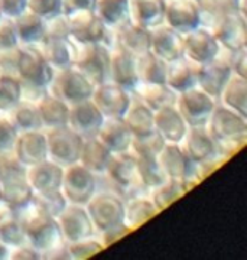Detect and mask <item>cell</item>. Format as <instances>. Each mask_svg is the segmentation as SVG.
Listing matches in <instances>:
<instances>
[{"instance_id": "6da1fadb", "label": "cell", "mask_w": 247, "mask_h": 260, "mask_svg": "<svg viewBox=\"0 0 247 260\" xmlns=\"http://www.w3.org/2000/svg\"><path fill=\"white\" fill-rule=\"evenodd\" d=\"M221 155L231 158L247 143V117L217 103L205 124Z\"/></svg>"}, {"instance_id": "7a4b0ae2", "label": "cell", "mask_w": 247, "mask_h": 260, "mask_svg": "<svg viewBox=\"0 0 247 260\" xmlns=\"http://www.w3.org/2000/svg\"><path fill=\"white\" fill-rule=\"evenodd\" d=\"M18 217L22 224L26 240L41 251L42 259L46 253L54 250L55 247L64 244L56 218L45 213L34 201L18 211Z\"/></svg>"}, {"instance_id": "3957f363", "label": "cell", "mask_w": 247, "mask_h": 260, "mask_svg": "<svg viewBox=\"0 0 247 260\" xmlns=\"http://www.w3.org/2000/svg\"><path fill=\"white\" fill-rule=\"evenodd\" d=\"M96 84L85 74H82L74 65L55 70L51 81L48 84V91L68 103L70 106L82 100L91 99Z\"/></svg>"}, {"instance_id": "277c9868", "label": "cell", "mask_w": 247, "mask_h": 260, "mask_svg": "<svg viewBox=\"0 0 247 260\" xmlns=\"http://www.w3.org/2000/svg\"><path fill=\"white\" fill-rule=\"evenodd\" d=\"M96 232L123 223L125 197L109 188H99L85 204Z\"/></svg>"}, {"instance_id": "5b68a950", "label": "cell", "mask_w": 247, "mask_h": 260, "mask_svg": "<svg viewBox=\"0 0 247 260\" xmlns=\"http://www.w3.org/2000/svg\"><path fill=\"white\" fill-rule=\"evenodd\" d=\"M94 84L109 80L110 47L103 42L80 44L74 41V62Z\"/></svg>"}, {"instance_id": "8992f818", "label": "cell", "mask_w": 247, "mask_h": 260, "mask_svg": "<svg viewBox=\"0 0 247 260\" xmlns=\"http://www.w3.org/2000/svg\"><path fill=\"white\" fill-rule=\"evenodd\" d=\"M100 177L109 182L111 189L120 192L125 198L137 191H145L139 184L136 156L130 150L111 153L107 168Z\"/></svg>"}, {"instance_id": "52a82bcc", "label": "cell", "mask_w": 247, "mask_h": 260, "mask_svg": "<svg viewBox=\"0 0 247 260\" xmlns=\"http://www.w3.org/2000/svg\"><path fill=\"white\" fill-rule=\"evenodd\" d=\"M99 189V175L92 174L80 162L64 168L61 191L68 203L85 205Z\"/></svg>"}, {"instance_id": "ba28073f", "label": "cell", "mask_w": 247, "mask_h": 260, "mask_svg": "<svg viewBox=\"0 0 247 260\" xmlns=\"http://www.w3.org/2000/svg\"><path fill=\"white\" fill-rule=\"evenodd\" d=\"M48 145V158L61 167H68L78 162L82 138L77 135L68 124L44 129Z\"/></svg>"}, {"instance_id": "9c48e42d", "label": "cell", "mask_w": 247, "mask_h": 260, "mask_svg": "<svg viewBox=\"0 0 247 260\" xmlns=\"http://www.w3.org/2000/svg\"><path fill=\"white\" fill-rule=\"evenodd\" d=\"M70 25V37L75 42L90 44L103 42L111 47V29L101 20L94 9L77 10L67 15Z\"/></svg>"}, {"instance_id": "30bf717a", "label": "cell", "mask_w": 247, "mask_h": 260, "mask_svg": "<svg viewBox=\"0 0 247 260\" xmlns=\"http://www.w3.org/2000/svg\"><path fill=\"white\" fill-rule=\"evenodd\" d=\"M175 106L188 126H205L217 106V100L194 85L182 93H178Z\"/></svg>"}, {"instance_id": "8fae6325", "label": "cell", "mask_w": 247, "mask_h": 260, "mask_svg": "<svg viewBox=\"0 0 247 260\" xmlns=\"http://www.w3.org/2000/svg\"><path fill=\"white\" fill-rule=\"evenodd\" d=\"M52 75L54 68L46 62L38 47L20 45L16 73L20 83L35 87H48Z\"/></svg>"}, {"instance_id": "7c38bea8", "label": "cell", "mask_w": 247, "mask_h": 260, "mask_svg": "<svg viewBox=\"0 0 247 260\" xmlns=\"http://www.w3.org/2000/svg\"><path fill=\"white\" fill-rule=\"evenodd\" d=\"M91 100L104 117H121L132 102V91L119 84L106 80L96 84Z\"/></svg>"}, {"instance_id": "4fadbf2b", "label": "cell", "mask_w": 247, "mask_h": 260, "mask_svg": "<svg viewBox=\"0 0 247 260\" xmlns=\"http://www.w3.org/2000/svg\"><path fill=\"white\" fill-rule=\"evenodd\" d=\"M56 223L65 243L75 242L97 233L90 214L82 204L68 203L56 217Z\"/></svg>"}, {"instance_id": "5bb4252c", "label": "cell", "mask_w": 247, "mask_h": 260, "mask_svg": "<svg viewBox=\"0 0 247 260\" xmlns=\"http://www.w3.org/2000/svg\"><path fill=\"white\" fill-rule=\"evenodd\" d=\"M220 44L215 37L204 26H197L182 34V55L194 64H204L219 55Z\"/></svg>"}, {"instance_id": "9a60e30c", "label": "cell", "mask_w": 247, "mask_h": 260, "mask_svg": "<svg viewBox=\"0 0 247 260\" xmlns=\"http://www.w3.org/2000/svg\"><path fill=\"white\" fill-rule=\"evenodd\" d=\"M215 37L220 47L224 49H237L247 47V18L238 12H233L219 19L208 28Z\"/></svg>"}, {"instance_id": "2e32d148", "label": "cell", "mask_w": 247, "mask_h": 260, "mask_svg": "<svg viewBox=\"0 0 247 260\" xmlns=\"http://www.w3.org/2000/svg\"><path fill=\"white\" fill-rule=\"evenodd\" d=\"M164 23L187 34L201 25L198 0H164Z\"/></svg>"}, {"instance_id": "e0dca14e", "label": "cell", "mask_w": 247, "mask_h": 260, "mask_svg": "<svg viewBox=\"0 0 247 260\" xmlns=\"http://www.w3.org/2000/svg\"><path fill=\"white\" fill-rule=\"evenodd\" d=\"M104 120L103 113L94 104L91 99L82 100L70 106L68 126L80 135L82 139L97 136Z\"/></svg>"}, {"instance_id": "ac0fdd59", "label": "cell", "mask_w": 247, "mask_h": 260, "mask_svg": "<svg viewBox=\"0 0 247 260\" xmlns=\"http://www.w3.org/2000/svg\"><path fill=\"white\" fill-rule=\"evenodd\" d=\"M231 74L229 64L226 62L224 56L221 54L220 48L219 55L212 58L208 62L197 64V87H200L202 91L210 94L217 100L223 85L226 84L227 78Z\"/></svg>"}, {"instance_id": "d6986e66", "label": "cell", "mask_w": 247, "mask_h": 260, "mask_svg": "<svg viewBox=\"0 0 247 260\" xmlns=\"http://www.w3.org/2000/svg\"><path fill=\"white\" fill-rule=\"evenodd\" d=\"M179 146L194 164H200L219 155V148L205 126H188Z\"/></svg>"}, {"instance_id": "ffe728a7", "label": "cell", "mask_w": 247, "mask_h": 260, "mask_svg": "<svg viewBox=\"0 0 247 260\" xmlns=\"http://www.w3.org/2000/svg\"><path fill=\"white\" fill-rule=\"evenodd\" d=\"M64 167L51 159H44L38 164L26 167V179L34 194L61 189Z\"/></svg>"}, {"instance_id": "44dd1931", "label": "cell", "mask_w": 247, "mask_h": 260, "mask_svg": "<svg viewBox=\"0 0 247 260\" xmlns=\"http://www.w3.org/2000/svg\"><path fill=\"white\" fill-rule=\"evenodd\" d=\"M158 160L166 178L183 181L190 177H198L195 172V164L183 152L179 143H166L159 153Z\"/></svg>"}, {"instance_id": "7402d4cb", "label": "cell", "mask_w": 247, "mask_h": 260, "mask_svg": "<svg viewBox=\"0 0 247 260\" xmlns=\"http://www.w3.org/2000/svg\"><path fill=\"white\" fill-rule=\"evenodd\" d=\"M13 155L23 167H30L48 159V145L44 129L20 132L13 149Z\"/></svg>"}, {"instance_id": "603a6c76", "label": "cell", "mask_w": 247, "mask_h": 260, "mask_svg": "<svg viewBox=\"0 0 247 260\" xmlns=\"http://www.w3.org/2000/svg\"><path fill=\"white\" fill-rule=\"evenodd\" d=\"M116 45L130 52L132 55H142L150 48L149 29L132 23L130 20L111 29V47Z\"/></svg>"}, {"instance_id": "cb8c5ba5", "label": "cell", "mask_w": 247, "mask_h": 260, "mask_svg": "<svg viewBox=\"0 0 247 260\" xmlns=\"http://www.w3.org/2000/svg\"><path fill=\"white\" fill-rule=\"evenodd\" d=\"M150 34V48L153 52L164 61H172L175 58L182 56V34L174 28L161 23L155 28L149 29Z\"/></svg>"}, {"instance_id": "d4e9b609", "label": "cell", "mask_w": 247, "mask_h": 260, "mask_svg": "<svg viewBox=\"0 0 247 260\" xmlns=\"http://www.w3.org/2000/svg\"><path fill=\"white\" fill-rule=\"evenodd\" d=\"M109 80L132 91L137 84L136 56L116 45L110 47Z\"/></svg>"}, {"instance_id": "484cf974", "label": "cell", "mask_w": 247, "mask_h": 260, "mask_svg": "<svg viewBox=\"0 0 247 260\" xmlns=\"http://www.w3.org/2000/svg\"><path fill=\"white\" fill-rule=\"evenodd\" d=\"M159 213L161 211L156 208L146 191H137L125 198L123 223L130 229V232H135Z\"/></svg>"}, {"instance_id": "4316f807", "label": "cell", "mask_w": 247, "mask_h": 260, "mask_svg": "<svg viewBox=\"0 0 247 260\" xmlns=\"http://www.w3.org/2000/svg\"><path fill=\"white\" fill-rule=\"evenodd\" d=\"M97 138L113 152H128L133 140V135L121 117H104Z\"/></svg>"}, {"instance_id": "83f0119b", "label": "cell", "mask_w": 247, "mask_h": 260, "mask_svg": "<svg viewBox=\"0 0 247 260\" xmlns=\"http://www.w3.org/2000/svg\"><path fill=\"white\" fill-rule=\"evenodd\" d=\"M187 129L188 123L183 120L176 106H168L155 112V130L166 143H179Z\"/></svg>"}, {"instance_id": "f1b7e54d", "label": "cell", "mask_w": 247, "mask_h": 260, "mask_svg": "<svg viewBox=\"0 0 247 260\" xmlns=\"http://www.w3.org/2000/svg\"><path fill=\"white\" fill-rule=\"evenodd\" d=\"M37 47L46 62L54 68V71L73 65L74 41L71 38L45 37Z\"/></svg>"}, {"instance_id": "f546056e", "label": "cell", "mask_w": 247, "mask_h": 260, "mask_svg": "<svg viewBox=\"0 0 247 260\" xmlns=\"http://www.w3.org/2000/svg\"><path fill=\"white\" fill-rule=\"evenodd\" d=\"M132 94L153 112L168 106H175L178 97V94L165 83H143V81H137L132 90Z\"/></svg>"}, {"instance_id": "4dcf8cb0", "label": "cell", "mask_w": 247, "mask_h": 260, "mask_svg": "<svg viewBox=\"0 0 247 260\" xmlns=\"http://www.w3.org/2000/svg\"><path fill=\"white\" fill-rule=\"evenodd\" d=\"M165 84L171 87L176 94L197 85V64H194L183 55L168 61Z\"/></svg>"}, {"instance_id": "1f68e13d", "label": "cell", "mask_w": 247, "mask_h": 260, "mask_svg": "<svg viewBox=\"0 0 247 260\" xmlns=\"http://www.w3.org/2000/svg\"><path fill=\"white\" fill-rule=\"evenodd\" d=\"M217 103L247 117V77L231 73L220 91Z\"/></svg>"}, {"instance_id": "d6a6232c", "label": "cell", "mask_w": 247, "mask_h": 260, "mask_svg": "<svg viewBox=\"0 0 247 260\" xmlns=\"http://www.w3.org/2000/svg\"><path fill=\"white\" fill-rule=\"evenodd\" d=\"M129 20L146 29L164 23V0H129Z\"/></svg>"}, {"instance_id": "836d02e7", "label": "cell", "mask_w": 247, "mask_h": 260, "mask_svg": "<svg viewBox=\"0 0 247 260\" xmlns=\"http://www.w3.org/2000/svg\"><path fill=\"white\" fill-rule=\"evenodd\" d=\"M111 153L113 152L97 136L87 138V139H82L78 162L88 171H91L92 174L100 177L107 168Z\"/></svg>"}, {"instance_id": "e575fe53", "label": "cell", "mask_w": 247, "mask_h": 260, "mask_svg": "<svg viewBox=\"0 0 247 260\" xmlns=\"http://www.w3.org/2000/svg\"><path fill=\"white\" fill-rule=\"evenodd\" d=\"M133 136L146 135L155 130V112L132 94V102L121 116Z\"/></svg>"}, {"instance_id": "d590c367", "label": "cell", "mask_w": 247, "mask_h": 260, "mask_svg": "<svg viewBox=\"0 0 247 260\" xmlns=\"http://www.w3.org/2000/svg\"><path fill=\"white\" fill-rule=\"evenodd\" d=\"M19 44L37 47L45 38V18L25 9L15 18Z\"/></svg>"}, {"instance_id": "8d00e7d4", "label": "cell", "mask_w": 247, "mask_h": 260, "mask_svg": "<svg viewBox=\"0 0 247 260\" xmlns=\"http://www.w3.org/2000/svg\"><path fill=\"white\" fill-rule=\"evenodd\" d=\"M42 127L44 129H52L68 124V116H70V104L64 100L55 97L48 93L37 103Z\"/></svg>"}, {"instance_id": "74e56055", "label": "cell", "mask_w": 247, "mask_h": 260, "mask_svg": "<svg viewBox=\"0 0 247 260\" xmlns=\"http://www.w3.org/2000/svg\"><path fill=\"white\" fill-rule=\"evenodd\" d=\"M0 240H3L10 247L27 242L18 217V211L2 200H0Z\"/></svg>"}, {"instance_id": "f35d334b", "label": "cell", "mask_w": 247, "mask_h": 260, "mask_svg": "<svg viewBox=\"0 0 247 260\" xmlns=\"http://www.w3.org/2000/svg\"><path fill=\"white\" fill-rule=\"evenodd\" d=\"M5 116L9 119L10 123L15 126V129L18 130L19 133L44 129L37 103L20 100L16 106H13L10 109L9 112L5 113Z\"/></svg>"}, {"instance_id": "ab89813d", "label": "cell", "mask_w": 247, "mask_h": 260, "mask_svg": "<svg viewBox=\"0 0 247 260\" xmlns=\"http://www.w3.org/2000/svg\"><path fill=\"white\" fill-rule=\"evenodd\" d=\"M0 186H2V201L9 204L16 211L26 207L34 198V191L27 182L26 174L8 179L2 182Z\"/></svg>"}, {"instance_id": "60d3db41", "label": "cell", "mask_w": 247, "mask_h": 260, "mask_svg": "<svg viewBox=\"0 0 247 260\" xmlns=\"http://www.w3.org/2000/svg\"><path fill=\"white\" fill-rule=\"evenodd\" d=\"M94 12L109 29L129 22V0H96Z\"/></svg>"}, {"instance_id": "b9f144b4", "label": "cell", "mask_w": 247, "mask_h": 260, "mask_svg": "<svg viewBox=\"0 0 247 260\" xmlns=\"http://www.w3.org/2000/svg\"><path fill=\"white\" fill-rule=\"evenodd\" d=\"M137 81L143 83H165L166 61L147 51L136 56Z\"/></svg>"}, {"instance_id": "7bdbcfd3", "label": "cell", "mask_w": 247, "mask_h": 260, "mask_svg": "<svg viewBox=\"0 0 247 260\" xmlns=\"http://www.w3.org/2000/svg\"><path fill=\"white\" fill-rule=\"evenodd\" d=\"M146 192L159 211H164L165 208H168L169 205H172L175 201H178L187 194L181 181L171 179V178H166L164 182L150 188Z\"/></svg>"}, {"instance_id": "ee69618b", "label": "cell", "mask_w": 247, "mask_h": 260, "mask_svg": "<svg viewBox=\"0 0 247 260\" xmlns=\"http://www.w3.org/2000/svg\"><path fill=\"white\" fill-rule=\"evenodd\" d=\"M136 168L139 184H140V188L145 191H149L150 188L159 185L166 179V175L158 158L136 156Z\"/></svg>"}, {"instance_id": "f6af8a7d", "label": "cell", "mask_w": 247, "mask_h": 260, "mask_svg": "<svg viewBox=\"0 0 247 260\" xmlns=\"http://www.w3.org/2000/svg\"><path fill=\"white\" fill-rule=\"evenodd\" d=\"M165 145H166V142L164 140V138L156 130H153V132L146 133V135L133 136L132 145H130V152L135 156H153V158H158Z\"/></svg>"}, {"instance_id": "bcb514c9", "label": "cell", "mask_w": 247, "mask_h": 260, "mask_svg": "<svg viewBox=\"0 0 247 260\" xmlns=\"http://www.w3.org/2000/svg\"><path fill=\"white\" fill-rule=\"evenodd\" d=\"M22 100V87L18 77L0 75V113L5 114Z\"/></svg>"}, {"instance_id": "7dc6e473", "label": "cell", "mask_w": 247, "mask_h": 260, "mask_svg": "<svg viewBox=\"0 0 247 260\" xmlns=\"http://www.w3.org/2000/svg\"><path fill=\"white\" fill-rule=\"evenodd\" d=\"M104 250V246L100 242L97 233L84 237L75 242L67 243V251H68V257L71 260H85L90 259L92 256L99 254Z\"/></svg>"}, {"instance_id": "c3c4849f", "label": "cell", "mask_w": 247, "mask_h": 260, "mask_svg": "<svg viewBox=\"0 0 247 260\" xmlns=\"http://www.w3.org/2000/svg\"><path fill=\"white\" fill-rule=\"evenodd\" d=\"M32 201L42 208L45 213L51 214L52 217H58L59 213L65 208V205L68 204L65 195L63 194L61 189H54V191H46V192H38L34 194Z\"/></svg>"}, {"instance_id": "681fc988", "label": "cell", "mask_w": 247, "mask_h": 260, "mask_svg": "<svg viewBox=\"0 0 247 260\" xmlns=\"http://www.w3.org/2000/svg\"><path fill=\"white\" fill-rule=\"evenodd\" d=\"M18 135L19 132L15 129L9 119L0 113V155L13 153Z\"/></svg>"}, {"instance_id": "f907efd6", "label": "cell", "mask_w": 247, "mask_h": 260, "mask_svg": "<svg viewBox=\"0 0 247 260\" xmlns=\"http://www.w3.org/2000/svg\"><path fill=\"white\" fill-rule=\"evenodd\" d=\"M221 54L226 62L229 64L231 73L247 77V47L237 49H224L221 48Z\"/></svg>"}, {"instance_id": "816d5d0a", "label": "cell", "mask_w": 247, "mask_h": 260, "mask_svg": "<svg viewBox=\"0 0 247 260\" xmlns=\"http://www.w3.org/2000/svg\"><path fill=\"white\" fill-rule=\"evenodd\" d=\"M25 174H26V167H23L13 153L0 155V184Z\"/></svg>"}, {"instance_id": "f5cc1de1", "label": "cell", "mask_w": 247, "mask_h": 260, "mask_svg": "<svg viewBox=\"0 0 247 260\" xmlns=\"http://www.w3.org/2000/svg\"><path fill=\"white\" fill-rule=\"evenodd\" d=\"M19 37L15 18L0 16V48L19 47Z\"/></svg>"}, {"instance_id": "db71d44e", "label": "cell", "mask_w": 247, "mask_h": 260, "mask_svg": "<svg viewBox=\"0 0 247 260\" xmlns=\"http://www.w3.org/2000/svg\"><path fill=\"white\" fill-rule=\"evenodd\" d=\"M20 45L15 48H0V75H15L18 73Z\"/></svg>"}, {"instance_id": "11a10c76", "label": "cell", "mask_w": 247, "mask_h": 260, "mask_svg": "<svg viewBox=\"0 0 247 260\" xmlns=\"http://www.w3.org/2000/svg\"><path fill=\"white\" fill-rule=\"evenodd\" d=\"M26 9L45 19L63 13L61 0H26Z\"/></svg>"}, {"instance_id": "9f6ffc18", "label": "cell", "mask_w": 247, "mask_h": 260, "mask_svg": "<svg viewBox=\"0 0 247 260\" xmlns=\"http://www.w3.org/2000/svg\"><path fill=\"white\" fill-rule=\"evenodd\" d=\"M129 233H132L130 229L125 223H121L117 224V225H113V227H109V229H104L101 232H97V236H99L100 242L103 243L104 249H107L113 243L119 242L120 239L128 236Z\"/></svg>"}, {"instance_id": "6f0895ef", "label": "cell", "mask_w": 247, "mask_h": 260, "mask_svg": "<svg viewBox=\"0 0 247 260\" xmlns=\"http://www.w3.org/2000/svg\"><path fill=\"white\" fill-rule=\"evenodd\" d=\"M42 254L35 246H32L29 242L22 243L18 246L10 247L9 260H41Z\"/></svg>"}, {"instance_id": "680465c9", "label": "cell", "mask_w": 247, "mask_h": 260, "mask_svg": "<svg viewBox=\"0 0 247 260\" xmlns=\"http://www.w3.org/2000/svg\"><path fill=\"white\" fill-rule=\"evenodd\" d=\"M26 9V0H0V13L3 16L16 18Z\"/></svg>"}, {"instance_id": "91938a15", "label": "cell", "mask_w": 247, "mask_h": 260, "mask_svg": "<svg viewBox=\"0 0 247 260\" xmlns=\"http://www.w3.org/2000/svg\"><path fill=\"white\" fill-rule=\"evenodd\" d=\"M96 0H61V10L63 13L68 15L77 10L94 9Z\"/></svg>"}, {"instance_id": "94428289", "label": "cell", "mask_w": 247, "mask_h": 260, "mask_svg": "<svg viewBox=\"0 0 247 260\" xmlns=\"http://www.w3.org/2000/svg\"><path fill=\"white\" fill-rule=\"evenodd\" d=\"M20 87H22V100H26V102L38 103L48 93V87L25 85L22 83H20Z\"/></svg>"}, {"instance_id": "6125c7cd", "label": "cell", "mask_w": 247, "mask_h": 260, "mask_svg": "<svg viewBox=\"0 0 247 260\" xmlns=\"http://www.w3.org/2000/svg\"><path fill=\"white\" fill-rule=\"evenodd\" d=\"M10 246H8L3 240H0V260H9Z\"/></svg>"}, {"instance_id": "be15d7a7", "label": "cell", "mask_w": 247, "mask_h": 260, "mask_svg": "<svg viewBox=\"0 0 247 260\" xmlns=\"http://www.w3.org/2000/svg\"><path fill=\"white\" fill-rule=\"evenodd\" d=\"M0 200H2V186H0Z\"/></svg>"}, {"instance_id": "e7e4bbea", "label": "cell", "mask_w": 247, "mask_h": 260, "mask_svg": "<svg viewBox=\"0 0 247 260\" xmlns=\"http://www.w3.org/2000/svg\"><path fill=\"white\" fill-rule=\"evenodd\" d=\"M0 16H2V13H0Z\"/></svg>"}]
</instances>
